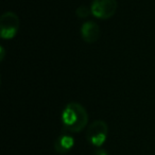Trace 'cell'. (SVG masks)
<instances>
[{"instance_id":"6da1fadb","label":"cell","mask_w":155,"mask_h":155,"mask_svg":"<svg viewBox=\"0 0 155 155\" xmlns=\"http://www.w3.org/2000/svg\"><path fill=\"white\" fill-rule=\"evenodd\" d=\"M62 123L66 131L70 133H80L88 123L87 110L80 103L70 102L62 112Z\"/></svg>"},{"instance_id":"7a4b0ae2","label":"cell","mask_w":155,"mask_h":155,"mask_svg":"<svg viewBox=\"0 0 155 155\" xmlns=\"http://www.w3.org/2000/svg\"><path fill=\"white\" fill-rule=\"evenodd\" d=\"M108 135V127L105 121L103 120H96L87 127L86 131V138L87 141L94 147L103 146V143L106 141Z\"/></svg>"},{"instance_id":"3957f363","label":"cell","mask_w":155,"mask_h":155,"mask_svg":"<svg viewBox=\"0 0 155 155\" xmlns=\"http://www.w3.org/2000/svg\"><path fill=\"white\" fill-rule=\"evenodd\" d=\"M19 29V18L14 12H5L0 17V36L11 39L16 36Z\"/></svg>"},{"instance_id":"277c9868","label":"cell","mask_w":155,"mask_h":155,"mask_svg":"<svg viewBox=\"0 0 155 155\" xmlns=\"http://www.w3.org/2000/svg\"><path fill=\"white\" fill-rule=\"evenodd\" d=\"M117 0H93L91 5V14L98 19H110L116 14Z\"/></svg>"},{"instance_id":"5b68a950","label":"cell","mask_w":155,"mask_h":155,"mask_svg":"<svg viewBox=\"0 0 155 155\" xmlns=\"http://www.w3.org/2000/svg\"><path fill=\"white\" fill-rule=\"evenodd\" d=\"M101 29L99 25L95 21H86L81 27V36L83 41L87 44H95L100 38Z\"/></svg>"},{"instance_id":"8992f818","label":"cell","mask_w":155,"mask_h":155,"mask_svg":"<svg viewBox=\"0 0 155 155\" xmlns=\"http://www.w3.org/2000/svg\"><path fill=\"white\" fill-rule=\"evenodd\" d=\"M74 146V138L69 134H61L54 141V150L60 154L68 153Z\"/></svg>"},{"instance_id":"52a82bcc","label":"cell","mask_w":155,"mask_h":155,"mask_svg":"<svg viewBox=\"0 0 155 155\" xmlns=\"http://www.w3.org/2000/svg\"><path fill=\"white\" fill-rule=\"evenodd\" d=\"M91 14V8L86 7V5H80L75 10V15L78 16L79 18H87L89 15Z\"/></svg>"},{"instance_id":"ba28073f","label":"cell","mask_w":155,"mask_h":155,"mask_svg":"<svg viewBox=\"0 0 155 155\" xmlns=\"http://www.w3.org/2000/svg\"><path fill=\"white\" fill-rule=\"evenodd\" d=\"M93 155H108V153H107V151L104 150V149L98 148L97 150H96L95 152H94Z\"/></svg>"},{"instance_id":"9c48e42d","label":"cell","mask_w":155,"mask_h":155,"mask_svg":"<svg viewBox=\"0 0 155 155\" xmlns=\"http://www.w3.org/2000/svg\"><path fill=\"white\" fill-rule=\"evenodd\" d=\"M0 53H1V55H0V61L3 62V60H5V48H3V46L0 47Z\"/></svg>"}]
</instances>
